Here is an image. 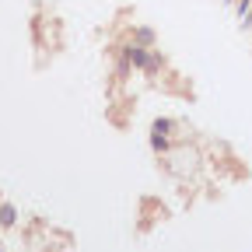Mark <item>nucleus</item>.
<instances>
[{"instance_id": "obj_1", "label": "nucleus", "mask_w": 252, "mask_h": 252, "mask_svg": "<svg viewBox=\"0 0 252 252\" xmlns=\"http://www.w3.org/2000/svg\"><path fill=\"white\" fill-rule=\"evenodd\" d=\"M137 42H140V46H151V42H154V35H151L147 28H140V32H137Z\"/></svg>"}]
</instances>
